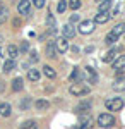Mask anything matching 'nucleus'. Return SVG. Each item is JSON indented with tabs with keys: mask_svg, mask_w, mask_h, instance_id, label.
<instances>
[{
	"mask_svg": "<svg viewBox=\"0 0 125 129\" xmlns=\"http://www.w3.org/2000/svg\"><path fill=\"white\" fill-rule=\"evenodd\" d=\"M98 124L101 126V127H111V126H115V117L111 115V114H99L98 115Z\"/></svg>",
	"mask_w": 125,
	"mask_h": 129,
	"instance_id": "1",
	"label": "nucleus"
},
{
	"mask_svg": "<svg viewBox=\"0 0 125 129\" xmlns=\"http://www.w3.org/2000/svg\"><path fill=\"white\" fill-rule=\"evenodd\" d=\"M69 91H70L72 95H76V96H82V95H87V93H89V88H87L82 81H79V83H74Z\"/></svg>",
	"mask_w": 125,
	"mask_h": 129,
	"instance_id": "2",
	"label": "nucleus"
},
{
	"mask_svg": "<svg viewBox=\"0 0 125 129\" xmlns=\"http://www.w3.org/2000/svg\"><path fill=\"white\" fill-rule=\"evenodd\" d=\"M105 105H106L108 110H122V107H123V100L120 98V96H115V98L106 100Z\"/></svg>",
	"mask_w": 125,
	"mask_h": 129,
	"instance_id": "3",
	"label": "nucleus"
},
{
	"mask_svg": "<svg viewBox=\"0 0 125 129\" xmlns=\"http://www.w3.org/2000/svg\"><path fill=\"white\" fill-rule=\"evenodd\" d=\"M94 21H82L81 24H79V33L81 35H91L93 31H94Z\"/></svg>",
	"mask_w": 125,
	"mask_h": 129,
	"instance_id": "4",
	"label": "nucleus"
},
{
	"mask_svg": "<svg viewBox=\"0 0 125 129\" xmlns=\"http://www.w3.org/2000/svg\"><path fill=\"white\" fill-rule=\"evenodd\" d=\"M21 16H29V10H31V0H21L19 5H17Z\"/></svg>",
	"mask_w": 125,
	"mask_h": 129,
	"instance_id": "5",
	"label": "nucleus"
},
{
	"mask_svg": "<svg viewBox=\"0 0 125 129\" xmlns=\"http://www.w3.org/2000/svg\"><path fill=\"white\" fill-rule=\"evenodd\" d=\"M110 19H111V12L110 10L108 12H98L96 17H94V24H105Z\"/></svg>",
	"mask_w": 125,
	"mask_h": 129,
	"instance_id": "6",
	"label": "nucleus"
},
{
	"mask_svg": "<svg viewBox=\"0 0 125 129\" xmlns=\"http://www.w3.org/2000/svg\"><path fill=\"white\" fill-rule=\"evenodd\" d=\"M55 47H57V50L58 52H67L69 50V41H67V38H64V36H60V38H57L55 40Z\"/></svg>",
	"mask_w": 125,
	"mask_h": 129,
	"instance_id": "7",
	"label": "nucleus"
},
{
	"mask_svg": "<svg viewBox=\"0 0 125 129\" xmlns=\"http://www.w3.org/2000/svg\"><path fill=\"white\" fill-rule=\"evenodd\" d=\"M62 33H64V38H67V40H72V38L76 36V29H74V26H72L70 22H67V24L64 26Z\"/></svg>",
	"mask_w": 125,
	"mask_h": 129,
	"instance_id": "8",
	"label": "nucleus"
},
{
	"mask_svg": "<svg viewBox=\"0 0 125 129\" xmlns=\"http://www.w3.org/2000/svg\"><path fill=\"white\" fill-rule=\"evenodd\" d=\"M111 64H113V69L115 71H122L125 67V55H118Z\"/></svg>",
	"mask_w": 125,
	"mask_h": 129,
	"instance_id": "9",
	"label": "nucleus"
},
{
	"mask_svg": "<svg viewBox=\"0 0 125 129\" xmlns=\"http://www.w3.org/2000/svg\"><path fill=\"white\" fill-rule=\"evenodd\" d=\"M84 71H86V76H87V83H91V84L98 83V74L91 69V67H86Z\"/></svg>",
	"mask_w": 125,
	"mask_h": 129,
	"instance_id": "10",
	"label": "nucleus"
},
{
	"mask_svg": "<svg viewBox=\"0 0 125 129\" xmlns=\"http://www.w3.org/2000/svg\"><path fill=\"white\" fill-rule=\"evenodd\" d=\"M55 52H57L55 41H48V43H46V57H48V59H55Z\"/></svg>",
	"mask_w": 125,
	"mask_h": 129,
	"instance_id": "11",
	"label": "nucleus"
},
{
	"mask_svg": "<svg viewBox=\"0 0 125 129\" xmlns=\"http://www.w3.org/2000/svg\"><path fill=\"white\" fill-rule=\"evenodd\" d=\"M22 88H24V81H22V78H16V79L12 81V91H22Z\"/></svg>",
	"mask_w": 125,
	"mask_h": 129,
	"instance_id": "12",
	"label": "nucleus"
},
{
	"mask_svg": "<svg viewBox=\"0 0 125 129\" xmlns=\"http://www.w3.org/2000/svg\"><path fill=\"white\" fill-rule=\"evenodd\" d=\"M10 114H12V107L9 103H0V115L2 117H9Z\"/></svg>",
	"mask_w": 125,
	"mask_h": 129,
	"instance_id": "13",
	"label": "nucleus"
},
{
	"mask_svg": "<svg viewBox=\"0 0 125 129\" xmlns=\"http://www.w3.org/2000/svg\"><path fill=\"white\" fill-rule=\"evenodd\" d=\"M111 33H113V35H116L118 38H120L122 35H125V22H118L115 28L111 29Z\"/></svg>",
	"mask_w": 125,
	"mask_h": 129,
	"instance_id": "14",
	"label": "nucleus"
},
{
	"mask_svg": "<svg viewBox=\"0 0 125 129\" xmlns=\"http://www.w3.org/2000/svg\"><path fill=\"white\" fill-rule=\"evenodd\" d=\"M34 107H36V110H39V112L48 110L50 109V102H46V100H38V102L34 103Z\"/></svg>",
	"mask_w": 125,
	"mask_h": 129,
	"instance_id": "15",
	"label": "nucleus"
},
{
	"mask_svg": "<svg viewBox=\"0 0 125 129\" xmlns=\"http://www.w3.org/2000/svg\"><path fill=\"white\" fill-rule=\"evenodd\" d=\"M116 53H118V50H110V52H106L105 57H103V62H113L116 59Z\"/></svg>",
	"mask_w": 125,
	"mask_h": 129,
	"instance_id": "16",
	"label": "nucleus"
},
{
	"mask_svg": "<svg viewBox=\"0 0 125 129\" xmlns=\"http://www.w3.org/2000/svg\"><path fill=\"white\" fill-rule=\"evenodd\" d=\"M7 55H9L10 59H16V57L19 55V48H17L16 45H9V47H7Z\"/></svg>",
	"mask_w": 125,
	"mask_h": 129,
	"instance_id": "17",
	"label": "nucleus"
},
{
	"mask_svg": "<svg viewBox=\"0 0 125 129\" xmlns=\"http://www.w3.org/2000/svg\"><path fill=\"white\" fill-rule=\"evenodd\" d=\"M43 72H45V76L48 78V79H53L57 74H55V69L51 67V66H43Z\"/></svg>",
	"mask_w": 125,
	"mask_h": 129,
	"instance_id": "18",
	"label": "nucleus"
},
{
	"mask_svg": "<svg viewBox=\"0 0 125 129\" xmlns=\"http://www.w3.org/2000/svg\"><path fill=\"white\" fill-rule=\"evenodd\" d=\"M12 69H16V59H9L4 64V72H10Z\"/></svg>",
	"mask_w": 125,
	"mask_h": 129,
	"instance_id": "19",
	"label": "nucleus"
},
{
	"mask_svg": "<svg viewBox=\"0 0 125 129\" xmlns=\"http://www.w3.org/2000/svg\"><path fill=\"white\" fill-rule=\"evenodd\" d=\"M39 78H41V72H39L38 69H31L28 72V79L29 81H38Z\"/></svg>",
	"mask_w": 125,
	"mask_h": 129,
	"instance_id": "20",
	"label": "nucleus"
},
{
	"mask_svg": "<svg viewBox=\"0 0 125 129\" xmlns=\"http://www.w3.org/2000/svg\"><path fill=\"white\" fill-rule=\"evenodd\" d=\"M113 89H115V91H125V78L116 79L115 83H113Z\"/></svg>",
	"mask_w": 125,
	"mask_h": 129,
	"instance_id": "21",
	"label": "nucleus"
},
{
	"mask_svg": "<svg viewBox=\"0 0 125 129\" xmlns=\"http://www.w3.org/2000/svg\"><path fill=\"white\" fill-rule=\"evenodd\" d=\"M21 129H38V124L36 120H26L21 124Z\"/></svg>",
	"mask_w": 125,
	"mask_h": 129,
	"instance_id": "22",
	"label": "nucleus"
},
{
	"mask_svg": "<svg viewBox=\"0 0 125 129\" xmlns=\"http://www.w3.org/2000/svg\"><path fill=\"white\" fill-rule=\"evenodd\" d=\"M89 109H91V103H89V102H81V103L76 107L77 112H87Z\"/></svg>",
	"mask_w": 125,
	"mask_h": 129,
	"instance_id": "23",
	"label": "nucleus"
},
{
	"mask_svg": "<svg viewBox=\"0 0 125 129\" xmlns=\"http://www.w3.org/2000/svg\"><path fill=\"white\" fill-rule=\"evenodd\" d=\"M116 40H118V36H116V35H113V33L110 31V33L106 35V38H105V43H106V45H113Z\"/></svg>",
	"mask_w": 125,
	"mask_h": 129,
	"instance_id": "24",
	"label": "nucleus"
},
{
	"mask_svg": "<svg viewBox=\"0 0 125 129\" xmlns=\"http://www.w3.org/2000/svg\"><path fill=\"white\" fill-rule=\"evenodd\" d=\"M110 7H111V0H105L99 4V12H108Z\"/></svg>",
	"mask_w": 125,
	"mask_h": 129,
	"instance_id": "25",
	"label": "nucleus"
},
{
	"mask_svg": "<svg viewBox=\"0 0 125 129\" xmlns=\"http://www.w3.org/2000/svg\"><path fill=\"white\" fill-rule=\"evenodd\" d=\"M67 7H69L67 0H60V2H58V7H57L58 14H64V12H65V10H67Z\"/></svg>",
	"mask_w": 125,
	"mask_h": 129,
	"instance_id": "26",
	"label": "nucleus"
},
{
	"mask_svg": "<svg viewBox=\"0 0 125 129\" xmlns=\"http://www.w3.org/2000/svg\"><path fill=\"white\" fill-rule=\"evenodd\" d=\"M46 26H48L50 31H55V19H53V16H51V14L46 16Z\"/></svg>",
	"mask_w": 125,
	"mask_h": 129,
	"instance_id": "27",
	"label": "nucleus"
},
{
	"mask_svg": "<svg viewBox=\"0 0 125 129\" xmlns=\"http://www.w3.org/2000/svg\"><path fill=\"white\" fill-rule=\"evenodd\" d=\"M89 124H91V119L89 117H84V119H81V122H79V129H87Z\"/></svg>",
	"mask_w": 125,
	"mask_h": 129,
	"instance_id": "28",
	"label": "nucleus"
},
{
	"mask_svg": "<svg viewBox=\"0 0 125 129\" xmlns=\"http://www.w3.org/2000/svg\"><path fill=\"white\" fill-rule=\"evenodd\" d=\"M67 4H69V7H70V9L77 10L79 7H81V4H82V2H81V0H69Z\"/></svg>",
	"mask_w": 125,
	"mask_h": 129,
	"instance_id": "29",
	"label": "nucleus"
},
{
	"mask_svg": "<svg viewBox=\"0 0 125 129\" xmlns=\"http://www.w3.org/2000/svg\"><path fill=\"white\" fill-rule=\"evenodd\" d=\"M7 14H9V10L5 9V7L0 10V24H4V22L7 21Z\"/></svg>",
	"mask_w": 125,
	"mask_h": 129,
	"instance_id": "30",
	"label": "nucleus"
},
{
	"mask_svg": "<svg viewBox=\"0 0 125 129\" xmlns=\"http://www.w3.org/2000/svg\"><path fill=\"white\" fill-rule=\"evenodd\" d=\"M31 4H33L36 9H41V7H45V0H31Z\"/></svg>",
	"mask_w": 125,
	"mask_h": 129,
	"instance_id": "31",
	"label": "nucleus"
},
{
	"mask_svg": "<svg viewBox=\"0 0 125 129\" xmlns=\"http://www.w3.org/2000/svg\"><path fill=\"white\" fill-rule=\"evenodd\" d=\"M29 103H31V100H29V98H24L22 102H21V110H26L29 107Z\"/></svg>",
	"mask_w": 125,
	"mask_h": 129,
	"instance_id": "32",
	"label": "nucleus"
},
{
	"mask_svg": "<svg viewBox=\"0 0 125 129\" xmlns=\"http://www.w3.org/2000/svg\"><path fill=\"white\" fill-rule=\"evenodd\" d=\"M28 48H29V45H28V43H22V47H21V50H22V52H28Z\"/></svg>",
	"mask_w": 125,
	"mask_h": 129,
	"instance_id": "33",
	"label": "nucleus"
},
{
	"mask_svg": "<svg viewBox=\"0 0 125 129\" xmlns=\"http://www.w3.org/2000/svg\"><path fill=\"white\" fill-rule=\"evenodd\" d=\"M70 21H72V22H76V21H79V16H77V14H72V19H70Z\"/></svg>",
	"mask_w": 125,
	"mask_h": 129,
	"instance_id": "34",
	"label": "nucleus"
},
{
	"mask_svg": "<svg viewBox=\"0 0 125 129\" xmlns=\"http://www.w3.org/2000/svg\"><path fill=\"white\" fill-rule=\"evenodd\" d=\"M31 60H33V62H34V60H38V57H36V52H33V53H31Z\"/></svg>",
	"mask_w": 125,
	"mask_h": 129,
	"instance_id": "35",
	"label": "nucleus"
},
{
	"mask_svg": "<svg viewBox=\"0 0 125 129\" xmlns=\"http://www.w3.org/2000/svg\"><path fill=\"white\" fill-rule=\"evenodd\" d=\"M4 9V2H2V0H0V10Z\"/></svg>",
	"mask_w": 125,
	"mask_h": 129,
	"instance_id": "36",
	"label": "nucleus"
},
{
	"mask_svg": "<svg viewBox=\"0 0 125 129\" xmlns=\"http://www.w3.org/2000/svg\"><path fill=\"white\" fill-rule=\"evenodd\" d=\"M0 43H2V36H0Z\"/></svg>",
	"mask_w": 125,
	"mask_h": 129,
	"instance_id": "37",
	"label": "nucleus"
}]
</instances>
